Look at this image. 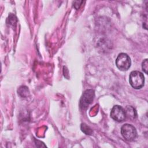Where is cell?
I'll use <instances>...</instances> for the list:
<instances>
[{"label": "cell", "instance_id": "6", "mask_svg": "<svg viewBox=\"0 0 148 148\" xmlns=\"http://www.w3.org/2000/svg\"><path fill=\"white\" fill-rule=\"evenodd\" d=\"M124 110L125 113V118H128L131 120H134L136 117V112L132 106H127Z\"/></svg>", "mask_w": 148, "mask_h": 148}, {"label": "cell", "instance_id": "1", "mask_svg": "<svg viewBox=\"0 0 148 148\" xmlns=\"http://www.w3.org/2000/svg\"><path fill=\"white\" fill-rule=\"evenodd\" d=\"M129 82L133 88L140 89L144 86L145 77L140 72L134 71L131 72L130 75Z\"/></svg>", "mask_w": 148, "mask_h": 148}, {"label": "cell", "instance_id": "7", "mask_svg": "<svg viewBox=\"0 0 148 148\" xmlns=\"http://www.w3.org/2000/svg\"><path fill=\"white\" fill-rule=\"evenodd\" d=\"M142 70L145 72V73L147 74V70H148V61H147V59H145L142 62Z\"/></svg>", "mask_w": 148, "mask_h": 148}, {"label": "cell", "instance_id": "5", "mask_svg": "<svg viewBox=\"0 0 148 148\" xmlns=\"http://www.w3.org/2000/svg\"><path fill=\"white\" fill-rule=\"evenodd\" d=\"M94 97V91L92 90H87L80 99V106L83 109H85L93 101Z\"/></svg>", "mask_w": 148, "mask_h": 148}, {"label": "cell", "instance_id": "4", "mask_svg": "<svg viewBox=\"0 0 148 148\" xmlns=\"http://www.w3.org/2000/svg\"><path fill=\"white\" fill-rule=\"evenodd\" d=\"M110 116L117 122H122L126 119L124 109L119 105H114L112 108L110 112Z\"/></svg>", "mask_w": 148, "mask_h": 148}, {"label": "cell", "instance_id": "3", "mask_svg": "<svg viewBox=\"0 0 148 148\" xmlns=\"http://www.w3.org/2000/svg\"><path fill=\"white\" fill-rule=\"evenodd\" d=\"M116 65L117 67L121 71H127L131 66V61L130 57L125 53H120L116 60Z\"/></svg>", "mask_w": 148, "mask_h": 148}, {"label": "cell", "instance_id": "2", "mask_svg": "<svg viewBox=\"0 0 148 148\" xmlns=\"http://www.w3.org/2000/svg\"><path fill=\"white\" fill-rule=\"evenodd\" d=\"M121 135L123 138L128 141L134 140L137 136L136 128L131 124H125L121 128Z\"/></svg>", "mask_w": 148, "mask_h": 148}]
</instances>
